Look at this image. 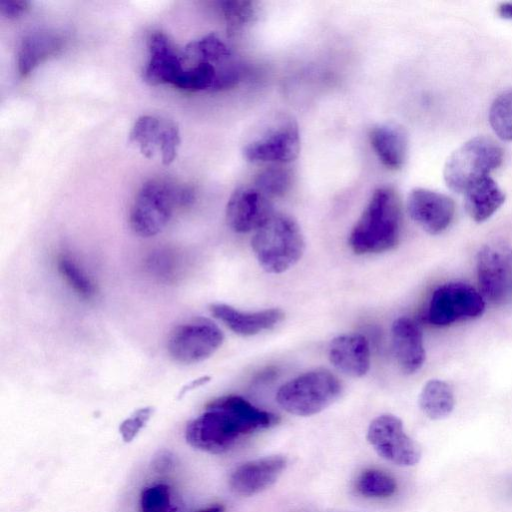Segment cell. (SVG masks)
Masks as SVG:
<instances>
[{
  "mask_svg": "<svg viewBox=\"0 0 512 512\" xmlns=\"http://www.w3.org/2000/svg\"><path fill=\"white\" fill-rule=\"evenodd\" d=\"M369 140L385 167L398 170L404 165L408 154V135L401 125L393 122L376 124L370 129Z\"/></svg>",
  "mask_w": 512,
  "mask_h": 512,
  "instance_id": "d6986e66",
  "label": "cell"
},
{
  "mask_svg": "<svg viewBox=\"0 0 512 512\" xmlns=\"http://www.w3.org/2000/svg\"><path fill=\"white\" fill-rule=\"evenodd\" d=\"M149 59L143 78L149 85L172 84L185 69L182 54H179L163 32L151 34L148 42Z\"/></svg>",
  "mask_w": 512,
  "mask_h": 512,
  "instance_id": "9a60e30c",
  "label": "cell"
},
{
  "mask_svg": "<svg viewBox=\"0 0 512 512\" xmlns=\"http://www.w3.org/2000/svg\"><path fill=\"white\" fill-rule=\"evenodd\" d=\"M497 14L504 19H512V2H503L497 7Z\"/></svg>",
  "mask_w": 512,
  "mask_h": 512,
  "instance_id": "836d02e7",
  "label": "cell"
},
{
  "mask_svg": "<svg viewBox=\"0 0 512 512\" xmlns=\"http://www.w3.org/2000/svg\"><path fill=\"white\" fill-rule=\"evenodd\" d=\"M62 45V38L54 32L36 31L24 36L17 52L19 74L22 77L30 74L41 62L56 54Z\"/></svg>",
  "mask_w": 512,
  "mask_h": 512,
  "instance_id": "ffe728a7",
  "label": "cell"
},
{
  "mask_svg": "<svg viewBox=\"0 0 512 512\" xmlns=\"http://www.w3.org/2000/svg\"><path fill=\"white\" fill-rule=\"evenodd\" d=\"M220 328L207 318H194L173 328L167 349L182 364H194L209 358L223 343Z\"/></svg>",
  "mask_w": 512,
  "mask_h": 512,
  "instance_id": "ba28073f",
  "label": "cell"
},
{
  "mask_svg": "<svg viewBox=\"0 0 512 512\" xmlns=\"http://www.w3.org/2000/svg\"><path fill=\"white\" fill-rule=\"evenodd\" d=\"M180 145L179 129L173 122L165 121L159 152L164 165L172 163Z\"/></svg>",
  "mask_w": 512,
  "mask_h": 512,
  "instance_id": "1f68e13d",
  "label": "cell"
},
{
  "mask_svg": "<svg viewBox=\"0 0 512 512\" xmlns=\"http://www.w3.org/2000/svg\"><path fill=\"white\" fill-rule=\"evenodd\" d=\"M209 310L215 318L241 336H251L271 329L284 318V312L278 308L246 312L227 304L214 303L209 306Z\"/></svg>",
  "mask_w": 512,
  "mask_h": 512,
  "instance_id": "ac0fdd59",
  "label": "cell"
},
{
  "mask_svg": "<svg viewBox=\"0 0 512 512\" xmlns=\"http://www.w3.org/2000/svg\"><path fill=\"white\" fill-rule=\"evenodd\" d=\"M184 63L197 62L225 63L235 58L230 47L217 34L210 33L190 42L182 53Z\"/></svg>",
  "mask_w": 512,
  "mask_h": 512,
  "instance_id": "603a6c76",
  "label": "cell"
},
{
  "mask_svg": "<svg viewBox=\"0 0 512 512\" xmlns=\"http://www.w3.org/2000/svg\"><path fill=\"white\" fill-rule=\"evenodd\" d=\"M455 406L451 386L439 379L429 380L419 395V407L432 420H439L451 414Z\"/></svg>",
  "mask_w": 512,
  "mask_h": 512,
  "instance_id": "7402d4cb",
  "label": "cell"
},
{
  "mask_svg": "<svg viewBox=\"0 0 512 512\" xmlns=\"http://www.w3.org/2000/svg\"><path fill=\"white\" fill-rule=\"evenodd\" d=\"M341 390V382L332 372L315 369L283 384L277 391L276 401L290 414L311 416L335 402Z\"/></svg>",
  "mask_w": 512,
  "mask_h": 512,
  "instance_id": "5b68a950",
  "label": "cell"
},
{
  "mask_svg": "<svg viewBox=\"0 0 512 512\" xmlns=\"http://www.w3.org/2000/svg\"><path fill=\"white\" fill-rule=\"evenodd\" d=\"M30 4L26 0H3L0 2V13L8 19L19 18L29 10Z\"/></svg>",
  "mask_w": 512,
  "mask_h": 512,
  "instance_id": "d6a6232c",
  "label": "cell"
},
{
  "mask_svg": "<svg viewBox=\"0 0 512 512\" xmlns=\"http://www.w3.org/2000/svg\"><path fill=\"white\" fill-rule=\"evenodd\" d=\"M301 148L297 122L278 114L264 122L244 144L243 155L252 163L286 165L294 161Z\"/></svg>",
  "mask_w": 512,
  "mask_h": 512,
  "instance_id": "8992f818",
  "label": "cell"
},
{
  "mask_svg": "<svg viewBox=\"0 0 512 512\" xmlns=\"http://www.w3.org/2000/svg\"><path fill=\"white\" fill-rule=\"evenodd\" d=\"M396 489L397 484L395 480L379 470H366L357 481L358 492L366 497H389L395 493Z\"/></svg>",
  "mask_w": 512,
  "mask_h": 512,
  "instance_id": "f546056e",
  "label": "cell"
},
{
  "mask_svg": "<svg viewBox=\"0 0 512 512\" xmlns=\"http://www.w3.org/2000/svg\"><path fill=\"white\" fill-rule=\"evenodd\" d=\"M277 422L275 414L255 407L240 396H223L209 403L201 415L187 424L185 439L193 448L221 454L240 436L269 428Z\"/></svg>",
  "mask_w": 512,
  "mask_h": 512,
  "instance_id": "6da1fadb",
  "label": "cell"
},
{
  "mask_svg": "<svg viewBox=\"0 0 512 512\" xmlns=\"http://www.w3.org/2000/svg\"><path fill=\"white\" fill-rule=\"evenodd\" d=\"M57 267L66 283L79 296L90 299L95 295L96 289L94 283L74 259L66 255H61L57 260Z\"/></svg>",
  "mask_w": 512,
  "mask_h": 512,
  "instance_id": "4316f807",
  "label": "cell"
},
{
  "mask_svg": "<svg viewBox=\"0 0 512 512\" xmlns=\"http://www.w3.org/2000/svg\"><path fill=\"white\" fill-rule=\"evenodd\" d=\"M273 214L272 199L253 184L235 189L225 211L228 226L238 233L256 231Z\"/></svg>",
  "mask_w": 512,
  "mask_h": 512,
  "instance_id": "7c38bea8",
  "label": "cell"
},
{
  "mask_svg": "<svg viewBox=\"0 0 512 512\" xmlns=\"http://www.w3.org/2000/svg\"><path fill=\"white\" fill-rule=\"evenodd\" d=\"M411 219L424 231L437 235L445 231L455 215L454 201L447 195L426 188L413 189L407 198Z\"/></svg>",
  "mask_w": 512,
  "mask_h": 512,
  "instance_id": "4fadbf2b",
  "label": "cell"
},
{
  "mask_svg": "<svg viewBox=\"0 0 512 512\" xmlns=\"http://www.w3.org/2000/svg\"><path fill=\"white\" fill-rule=\"evenodd\" d=\"M367 440L384 459L399 466H413L421 459L420 446L405 432L402 421L391 414L370 423Z\"/></svg>",
  "mask_w": 512,
  "mask_h": 512,
  "instance_id": "30bf717a",
  "label": "cell"
},
{
  "mask_svg": "<svg viewBox=\"0 0 512 512\" xmlns=\"http://www.w3.org/2000/svg\"><path fill=\"white\" fill-rule=\"evenodd\" d=\"M402 228V205L398 192L391 186L374 190L354 224L348 243L356 254H374L393 249Z\"/></svg>",
  "mask_w": 512,
  "mask_h": 512,
  "instance_id": "7a4b0ae2",
  "label": "cell"
},
{
  "mask_svg": "<svg viewBox=\"0 0 512 512\" xmlns=\"http://www.w3.org/2000/svg\"><path fill=\"white\" fill-rule=\"evenodd\" d=\"M194 200V190L189 186L151 179L135 196L129 215L130 227L140 237H153L166 227L176 207L189 206Z\"/></svg>",
  "mask_w": 512,
  "mask_h": 512,
  "instance_id": "3957f363",
  "label": "cell"
},
{
  "mask_svg": "<svg viewBox=\"0 0 512 512\" xmlns=\"http://www.w3.org/2000/svg\"><path fill=\"white\" fill-rule=\"evenodd\" d=\"M477 279L483 298L502 302L509 290L512 275V248L504 242L483 246L476 259Z\"/></svg>",
  "mask_w": 512,
  "mask_h": 512,
  "instance_id": "8fae6325",
  "label": "cell"
},
{
  "mask_svg": "<svg viewBox=\"0 0 512 512\" xmlns=\"http://www.w3.org/2000/svg\"><path fill=\"white\" fill-rule=\"evenodd\" d=\"M166 120L144 115L134 123L129 138L138 144L140 152L146 158H152L159 151Z\"/></svg>",
  "mask_w": 512,
  "mask_h": 512,
  "instance_id": "cb8c5ba5",
  "label": "cell"
},
{
  "mask_svg": "<svg viewBox=\"0 0 512 512\" xmlns=\"http://www.w3.org/2000/svg\"><path fill=\"white\" fill-rule=\"evenodd\" d=\"M254 255L268 273L279 274L302 257L305 241L297 221L281 212L274 214L255 231L251 241Z\"/></svg>",
  "mask_w": 512,
  "mask_h": 512,
  "instance_id": "277c9868",
  "label": "cell"
},
{
  "mask_svg": "<svg viewBox=\"0 0 512 512\" xmlns=\"http://www.w3.org/2000/svg\"><path fill=\"white\" fill-rule=\"evenodd\" d=\"M224 511V508L223 506L221 505H214V506H210V507H207L205 509H202L198 512H223Z\"/></svg>",
  "mask_w": 512,
  "mask_h": 512,
  "instance_id": "d590c367",
  "label": "cell"
},
{
  "mask_svg": "<svg viewBox=\"0 0 512 512\" xmlns=\"http://www.w3.org/2000/svg\"><path fill=\"white\" fill-rule=\"evenodd\" d=\"M503 155L501 146L491 138L478 136L468 140L445 163L446 185L455 192H464L472 183L498 168Z\"/></svg>",
  "mask_w": 512,
  "mask_h": 512,
  "instance_id": "52a82bcc",
  "label": "cell"
},
{
  "mask_svg": "<svg viewBox=\"0 0 512 512\" xmlns=\"http://www.w3.org/2000/svg\"><path fill=\"white\" fill-rule=\"evenodd\" d=\"M140 512H180V507L168 485L156 484L141 492Z\"/></svg>",
  "mask_w": 512,
  "mask_h": 512,
  "instance_id": "f1b7e54d",
  "label": "cell"
},
{
  "mask_svg": "<svg viewBox=\"0 0 512 512\" xmlns=\"http://www.w3.org/2000/svg\"><path fill=\"white\" fill-rule=\"evenodd\" d=\"M229 35H235L254 23L258 17V2L251 0H225L219 2Z\"/></svg>",
  "mask_w": 512,
  "mask_h": 512,
  "instance_id": "d4e9b609",
  "label": "cell"
},
{
  "mask_svg": "<svg viewBox=\"0 0 512 512\" xmlns=\"http://www.w3.org/2000/svg\"><path fill=\"white\" fill-rule=\"evenodd\" d=\"M489 123L500 139L512 141V89L495 98L489 109Z\"/></svg>",
  "mask_w": 512,
  "mask_h": 512,
  "instance_id": "83f0119b",
  "label": "cell"
},
{
  "mask_svg": "<svg viewBox=\"0 0 512 512\" xmlns=\"http://www.w3.org/2000/svg\"><path fill=\"white\" fill-rule=\"evenodd\" d=\"M253 185L271 199L279 198L290 190L292 173L284 165H269L255 175Z\"/></svg>",
  "mask_w": 512,
  "mask_h": 512,
  "instance_id": "484cf974",
  "label": "cell"
},
{
  "mask_svg": "<svg viewBox=\"0 0 512 512\" xmlns=\"http://www.w3.org/2000/svg\"><path fill=\"white\" fill-rule=\"evenodd\" d=\"M394 357L404 373L417 372L425 361L423 335L419 325L408 317L396 319L391 329Z\"/></svg>",
  "mask_w": 512,
  "mask_h": 512,
  "instance_id": "2e32d148",
  "label": "cell"
},
{
  "mask_svg": "<svg viewBox=\"0 0 512 512\" xmlns=\"http://www.w3.org/2000/svg\"><path fill=\"white\" fill-rule=\"evenodd\" d=\"M170 464L171 458L169 456L167 457V455H162L161 457L156 458L154 466L158 471H163L167 469Z\"/></svg>",
  "mask_w": 512,
  "mask_h": 512,
  "instance_id": "e575fe53",
  "label": "cell"
},
{
  "mask_svg": "<svg viewBox=\"0 0 512 512\" xmlns=\"http://www.w3.org/2000/svg\"><path fill=\"white\" fill-rule=\"evenodd\" d=\"M328 356L337 370L351 377H362L370 368V347L362 334L351 333L334 338Z\"/></svg>",
  "mask_w": 512,
  "mask_h": 512,
  "instance_id": "e0dca14e",
  "label": "cell"
},
{
  "mask_svg": "<svg viewBox=\"0 0 512 512\" xmlns=\"http://www.w3.org/2000/svg\"><path fill=\"white\" fill-rule=\"evenodd\" d=\"M485 310L484 298L467 283L449 282L439 286L432 294L428 320L436 326L480 317Z\"/></svg>",
  "mask_w": 512,
  "mask_h": 512,
  "instance_id": "9c48e42d",
  "label": "cell"
},
{
  "mask_svg": "<svg viewBox=\"0 0 512 512\" xmlns=\"http://www.w3.org/2000/svg\"><path fill=\"white\" fill-rule=\"evenodd\" d=\"M152 414V407H143L126 418L119 426V432L123 441L126 443L131 442L145 427Z\"/></svg>",
  "mask_w": 512,
  "mask_h": 512,
  "instance_id": "4dcf8cb0",
  "label": "cell"
},
{
  "mask_svg": "<svg viewBox=\"0 0 512 512\" xmlns=\"http://www.w3.org/2000/svg\"><path fill=\"white\" fill-rule=\"evenodd\" d=\"M463 193L466 211L478 223L489 219L505 202V194L490 176L475 181Z\"/></svg>",
  "mask_w": 512,
  "mask_h": 512,
  "instance_id": "44dd1931",
  "label": "cell"
},
{
  "mask_svg": "<svg viewBox=\"0 0 512 512\" xmlns=\"http://www.w3.org/2000/svg\"><path fill=\"white\" fill-rule=\"evenodd\" d=\"M287 459L273 455L239 465L229 478L231 489L241 496H252L273 485L284 471Z\"/></svg>",
  "mask_w": 512,
  "mask_h": 512,
  "instance_id": "5bb4252c",
  "label": "cell"
}]
</instances>
